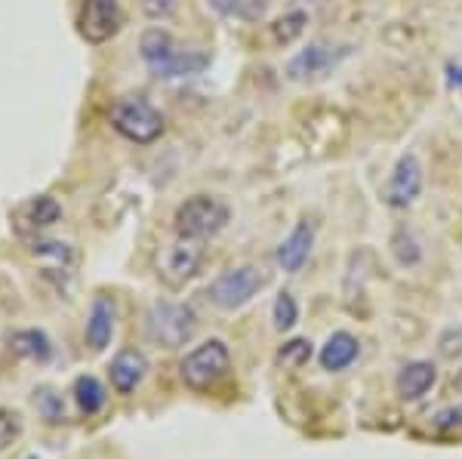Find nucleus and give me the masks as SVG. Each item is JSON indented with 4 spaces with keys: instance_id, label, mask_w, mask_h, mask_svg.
<instances>
[{
    "instance_id": "aec40b11",
    "label": "nucleus",
    "mask_w": 462,
    "mask_h": 459,
    "mask_svg": "<svg viewBox=\"0 0 462 459\" xmlns=\"http://www.w3.org/2000/svg\"><path fill=\"white\" fill-rule=\"evenodd\" d=\"M392 253L398 259V265H404V269H413V265L422 262V243L416 241L413 232H407V228H398L392 238Z\"/></svg>"
},
{
    "instance_id": "a211bd4d",
    "label": "nucleus",
    "mask_w": 462,
    "mask_h": 459,
    "mask_svg": "<svg viewBox=\"0 0 462 459\" xmlns=\"http://www.w3.org/2000/svg\"><path fill=\"white\" fill-rule=\"evenodd\" d=\"M25 219H28V225H34V228L56 225V222L62 219V207H59L56 197H50V195L32 197V201L25 204Z\"/></svg>"
},
{
    "instance_id": "7ed1b4c3",
    "label": "nucleus",
    "mask_w": 462,
    "mask_h": 459,
    "mask_svg": "<svg viewBox=\"0 0 462 459\" xmlns=\"http://www.w3.org/2000/svg\"><path fill=\"white\" fill-rule=\"evenodd\" d=\"M111 127L136 145H152L163 136V115L145 96H124L111 106Z\"/></svg>"
},
{
    "instance_id": "7c9ffc66",
    "label": "nucleus",
    "mask_w": 462,
    "mask_h": 459,
    "mask_svg": "<svg viewBox=\"0 0 462 459\" xmlns=\"http://www.w3.org/2000/svg\"><path fill=\"white\" fill-rule=\"evenodd\" d=\"M28 459H37V456H28Z\"/></svg>"
},
{
    "instance_id": "f8f14e48",
    "label": "nucleus",
    "mask_w": 462,
    "mask_h": 459,
    "mask_svg": "<svg viewBox=\"0 0 462 459\" xmlns=\"http://www.w3.org/2000/svg\"><path fill=\"white\" fill-rule=\"evenodd\" d=\"M311 247H315V225H311L309 219L296 222V228L278 247V265L287 275H296V271H302V265L309 262Z\"/></svg>"
},
{
    "instance_id": "412c9836",
    "label": "nucleus",
    "mask_w": 462,
    "mask_h": 459,
    "mask_svg": "<svg viewBox=\"0 0 462 459\" xmlns=\"http://www.w3.org/2000/svg\"><path fill=\"white\" fill-rule=\"evenodd\" d=\"M272 321H274V330L287 333L296 327V321H300V302L293 299V293L281 290L278 299H274L272 306Z\"/></svg>"
},
{
    "instance_id": "20e7f679",
    "label": "nucleus",
    "mask_w": 462,
    "mask_h": 459,
    "mask_svg": "<svg viewBox=\"0 0 462 459\" xmlns=\"http://www.w3.org/2000/svg\"><path fill=\"white\" fill-rule=\"evenodd\" d=\"M268 284V271L259 265H237V269L222 271L219 278L207 287V299L213 302L222 312H237L247 302H253V296H259Z\"/></svg>"
},
{
    "instance_id": "f3484780",
    "label": "nucleus",
    "mask_w": 462,
    "mask_h": 459,
    "mask_svg": "<svg viewBox=\"0 0 462 459\" xmlns=\"http://www.w3.org/2000/svg\"><path fill=\"white\" fill-rule=\"evenodd\" d=\"M74 401H78V407L87 417H96L108 401L106 386H102L96 376H78V380H74Z\"/></svg>"
},
{
    "instance_id": "39448f33",
    "label": "nucleus",
    "mask_w": 462,
    "mask_h": 459,
    "mask_svg": "<svg viewBox=\"0 0 462 459\" xmlns=\"http://www.w3.org/2000/svg\"><path fill=\"white\" fill-rule=\"evenodd\" d=\"M228 207L219 197L210 195H195L189 201H182L176 207V234L179 238H191V241H207L213 234H219L228 225Z\"/></svg>"
},
{
    "instance_id": "6ab92c4d",
    "label": "nucleus",
    "mask_w": 462,
    "mask_h": 459,
    "mask_svg": "<svg viewBox=\"0 0 462 459\" xmlns=\"http://www.w3.org/2000/svg\"><path fill=\"white\" fill-rule=\"evenodd\" d=\"M305 25H309V16H305L302 10H290L272 25V41L278 43V47H287V43H293L296 37H302Z\"/></svg>"
},
{
    "instance_id": "9d476101",
    "label": "nucleus",
    "mask_w": 462,
    "mask_h": 459,
    "mask_svg": "<svg viewBox=\"0 0 462 459\" xmlns=\"http://www.w3.org/2000/svg\"><path fill=\"white\" fill-rule=\"evenodd\" d=\"M352 53V47H330V43H309L287 62V78L290 80H315Z\"/></svg>"
},
{
    "instance_id": "dca6fc26",
    "label": "nucleus",
    "mask_w": 462,
    "mask_h": 459,
    "mask_svg": "<svg viewBox=\"0 0 462 459\" xmlns=\"http://www.w3.org/2000/svg\"><path fill=\"white\" fill-rule=\"evenodd\" d=\"M10 349L22 354L28 361H37V364H47L53 358V345H50L47 333L41 330H19L10 336Z\"/></svg>"
},
{
    "instance_id": "2eb2a0df",
    "label": "nucleus",
    "mask_w": 462,
    "mask_h": 459,
    "mask_svg": "<svg viewBox=\"0 0 462 459\" xmlns=\"http://www.w3.org/2000/svg\"><path fill=\"white\" fill-rule=\"evenodd\" d=\"M357 354H361V343H357V336H352V333H346V330H337L324 343L318 361H320V367H324L327 373H339V370L355 364Z\"/></svg>"
},
{
    "instance_id": "f257e3e1",
    "label": "nucleus",
    "mask_w": 462,
    "mask_h": 459,
    "mask_svg": "<svg viewBox=\"0 0 462 459\" xmlns=\"http://www.w3.org/2000/svg\"><path fill=\"white\" fill-rule=\"evenodd\" d=\"M139 56L148 65L154 78L173 80V78H195L210 65V56L200 50H182L173 41V34L163 28H148L139 37Z\"/></svg>"
},
{
    "instance_id": "423d86ee",
    "label": "nucleus",
    "mask_w": 462,
    "mask_h": 459,
    "mask_svg": "<svg viewBox=\"0 0 462 459\" xmlns=\"http://www.w3.org/2000/svg\"><path fill=\"white\" fill-rule=\"evenodd\" d=\"M231 370V354L222 339H207L204 345L191 349L179 364V376L191 391H207L216 382H222Z\"/></svg>"
},
{
    "instance_id": "c85d7f7f",
    "label": "nucleus",
    "mask_w": 462,
    "mask_h": 459,
    "mask_svg": "<svg viewBox=\"0 0 462 459\" xmlns=\"http://www.w3.org/2000/svg\"><path fill=\"white\" fill-rule=\"evenodd\" d=\"M447 80H450L453 90H457V93L462 96V65H457V62L447 65Z\"/></svg>"
},
{
    "instance_id": "a878e982",
    "label": "nucleus",
    "mask_w": 462,
    "mask_h": 459,
    "mask_svg": "<svg viewBox=\"0 0 462 459\" xmlns=\"http://www.w3.org/2000/svg\"><path fill=\"white\" fill-rule=\"evenodd\" d=\"M143 4V13L148 19H154V22H163V19H170L173 13L179 10V0H139Z\"/></svg>"
},
{
    "instance_id": "4be33fe9",
    "label": "nucleus",
    "mask_w": 462,
    "mask_h": 459,
    "mask_svg": "<svg viewBox=\"0 0 462 459\" xmlns=\"http://www.w3.org/2000/svg\"><path fill=\"white\" fill-rule=\"evenodd\" d=\"M311 354H315V349H311L309 339H290L278 349V364L284 370H302L311 361Z\"/></svg>"
},
{
    "instance_id": "bb28decb",
    "label": "nucleus",
    "mask_w": 462,
    "mask_h": 459,
    "mask_svg": "<svg viewBox=\"0 0 462 459\" xmlns=\"http://www.w3.org/2000/svg\"><path fill=\"white\" fill-rule=\"evenodd\" d=\"M34 253L37 256H53V259H59V262H69V259H71L69 243H59V241H41V243H34Z\"/></svg>"
},
{
    "instance_id": "4468645a",
    "label": "nucleus",
    "mask_w": 462,
    "mask_h": 459,
    "mask_svg": "<svg viewBox=\"0 0 462 459\" xmlns=\"http://www.w3.org/2000/svg\"><path fill=\"white\" fill-rule=\"evenodd\" d=\"M438 382V367L431 361H410L398 373V398L401 401H420Z\"/></svg>"
},
{
    "instance_id": "9b49d317",
    "label": "nucleus",
    "mask_w": 462,
    "mask_h": 459,
    "mask_svg": "<svg viewBox=\"0 0 462 459\" xmlns=\"http://www.w3.org/2000/svg\"><path fill=\"white\" fill-rule=\"evenodd\" d=\"M115 324H117V306L115 299L106 293H99L93 299V306H89V315H87V345L93 352H102L108 349L111 336H115Z\"/></svg>"
},
{
    "instance_id": "5701e85b",
    "label": "nucleus",
    "mask_w": 462,
    "mask_h": 459,
    "mask_svg": "<svg viewBox=\"0 0 462 459\" xmlns=\"http://www.w3.org/2000/svg\"><path fill=\"white\" fill-rule=\"evenodd\" d=\"M34 407L50 426H56V423H62V419H65V404H62V398H59L53 389H37L34 391Z\"/></svg>"
},
{
    "instance_id": "c756f323",
    "label": "nucleus",
    "mask_w": 462,
    "mask_h": 459,
    "mask_svg": "<svg viewBox=\"0 0 462 459\" xmlns=\"http://www.w3.org/2000/svg\"><path fill=\"white\" fill-rule=\"evenodd\" d=\"M453 386H457V389L462 391V370H459V373H457V380H453Z\"/></svg>"
},
{
    "instance_id": "f03ea898",
    "label": "nucleus",
    "mask_w": 462,
    "mask_h": 459,
    "mask_svg": "<svg viewBox=\"0 0 462 459\" xmlns=\"http://www.w3.org/2000/svg\"><path fill=\"white\" fill-rule=\"evenodd\" d=\"M198 330V315L185 302L154 299L145 312V333L154 345L161 349H179V345L191 343Z\"/></svg>"
},
{
    "instance_id": "1a4fd4ad",
    "label": "nucleus",
    "mask_w": 462,
    "mask_h": 459,
    "mask_svg": "<svg viewBox=\"0 0 462 459\" xmlns=\"http://www.w3.org/2000/svg\"><path fill=\"white\" fill-rule=\"evenodd\" d=\"M121 0H84L78 13V32L87 43H106L121 32Z\"/></svg>"
},
{
    "instance_id": "b1692460",
    "label": "nucleus",
    "mask_w": 462,
    "mask_h": 459,
    "mask_svg": "<svg viewBox=\"0 0 462 459\" xmlns=\"http://www.w3.org/2000/svg\"><path fill=\"white\" fill-rule=\"evenodd\" d=\"M19 435H22V417H19V413L4 410V407H0V454H4V450L10 447Z\"/></svg>"
},
{
    "instance_id": "ddd939ff",
    "label": "nucleus",
    "mask_w": 462,
    "mask_h": 459,
    "mask_svg": "<svg viewBox=\"0 0 462 459\" xmlns=\"http://www.w3.org/2000/svg\"><path fill=\"white\" fill-rule=\"evenodd\" d=\"M148 373V358L143 352L136 349H124L111 358V367H108V376H111V386H115L117 395H130L143 386Z\"/></svg>"
},
{
    "instance_id": "0eeeda50",
    "label": "nucleus",
    "mask_w": 462,
    "mask_h": 459,
    "mask_svg": "<svg viewBox=\"0 0 462 459\" xmlns=\"http://www.w3.org/2000/svg\"><path fill=\"white\" fill-rule=\"evenodd\" d=\"M200 262H204V247H200V241L176 238L173 243L161 247L158 278L170 287H182L185 280H191L200 271Z\"/></svg>"
},
{
    "instance_id": "6e6552de",
    "label": "nucleus",
    "mask_w": 462,
    "mask_h": 459,
    "mask_svg": "<svg viewBox=\"0 0 462 459\" xmlns=\"http://www.w3.org/2000/svg\"><path fill=\"white\" fill-rule=\"evenodd\" d=\"M422 182H426L422 161L416 158L413 151L401 154L398 164L392 167L389 182H385V204H389L392 210H407V207H413L422 195Z\"/></svg>"
},
{
    "instance_id": "cd10ccee",
    "label": "nucleus",
    "mask_w": 462,
    "mask_h": 459,
    "mask_svg": "<svg viewBox=\"0 0 462 459\" xmlns=\"http://www.w3.org/2000/svg\"><path fill=\"white\" fill-rule=\"evenodd\" d=\"M207 4L213 6L219 16H231V13H237L244 6V0H207Z\"/></svg>"
},
{
    "instance_id": "393cba45",
    "label": "nucleus",
    "mask_w": 462,
    "mask_h": 459,
    "mask_svg": "<svg viewBox=\"0 0 462 459\" xmlns=\"http://www.w3.org/2000/svg\"><path fill=\"white\" fill-rule=\"evenodd\" d=\"M431 426H435L438 432H453V428H462V404L441 407V410L431 417Z\"/></svg>"
}]
</instances>
